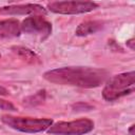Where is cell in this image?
<instances>
[{"label":"cell","mask_w":135,"mask_h":135,"mask_svg":"<svg viewBox=\"0 0 135 135\" xmlns=\"http://www.w3.org/2000/svg\"><path fill=\"white\" fill-rule=\"evenodd\" d=\"M108 77V71L90 66H63L50 70L43 74V78L49 82L83 89L97 88L105 82Z\"/></svg>","instance_id":"1"},{"label":"cell","mask_w":135,"mask_h":135,"mask_svg":"<svg viewBox=\"0 0 135 135\" xmlns=\"http://www.w3.org/2000/svg\"><path fill=\"white\" fill-rule=\"evenodd\" d=\"M135 73L134 71L121 73L113 76L107 81L102 90V97L107 101H115L134 92Z\"/></svg>","instance_id":"2"},{"label":"cell","mask_w":135,"mask_h":135,"mask_svg":"<svg viewBox=\"0 0 135 135\" xmlns=\"http://www.w3.org/2000/svg\"><path fill=\"white\" fill-rule=\"evenodd\" d=\"M1 121L9 128L23 132V133H39L47 130L53 120L50 118H31V117H17L12 115H3Z\"/></svg>","instance_id":"3"},{"label":"cell","mask_w":135,"mask_h":135,"mask_svg":"<svg viewBox=\"0 0 135 135\" xmlns=\"http://www.w3.org/2000/svg\"><path fill=\"white\" fill-rule=\"evenodd\" d=\"M94 129V122L89 118H79L73 121H59L53 123L47 133L51 135H83Z\"/></svg>","instance_id":"4"},{"label":"cell","mask_w":135,"mask_h":135,"mask_svg":"<svg viewBox=\"0 0 135 135\" xmlns=\"http://www.w3.org/2000/svg\"><path fill=\"white\" fill-rule=\"evenodd\" d=\"M98 7V4L91 1H55L47 4V8L55 14L77 15L89 13Z\"/></svg>","instance_id":"5"},{"label":"cell","mask_w":135,"mask_h":135,"mask_svg":"<svg viewBox=\"0 0 135 135\" xmlns=\"http://www.w3.org/2000/svg\"><path fill=\"white\" fill-rule=\"evenodd\" d=\"M20 27H21V32L28 35L38 36L41 40L46 39L52 33L51 22H49L42 16L39 15H34L25 18L21 22Z\"/></svg>","instance_id":"6"},{"label":"cell","mask_w":135,"mask_h":135,"mask_svg":"<svg viewBox=\"0 0 135 135\" xmlns=\"http://www.w3.org/2000/svg\"><path fill=\"white\" fill-rule=\"evenodd\" d=\"M0 14L4 15H39L46 14L45 8L42 5L27 3V4H14L0 7Z\"/></svg>","instance_id":"7"},{"label":"cell","mask_w":135,"mask_h":135,"mask_svg":"<svg viewBox=\"0 0 135 135\" xmlns=\"http://www.w3.org/2000/svg\"><path fill=\"white\" fill-rule=\"evenodd\" d=\"M20 33L21 27L17 19H6L0 21V38L18 37Z\"/></svg>","instance_id":"8"},{"label":"cell","mask_w":135,"mask_h":135,"mask_svg":"<svg viewBox=\"0 0 135 135\" xmlns=\"http://www.w3.org/2000/svg\"><path fill=\"white\" fill-rule=\"evenodd\" d=\"M103 27H104L103 21H101V20H89V21H84V22L80 23L77 26L75 34H76V36L84 37V36L95 34V33L101 31Z\"/></svg>","instance_id":"9"},{"label":"cell","mask_w":135,"mask_h":135,"mask_svg":"<svg viewBox=\"0 0 135 135\" xmlns=\"http://www.w3.org/2000/svg\"><path fill=\"white\" fill-rule=\"evenodd\" d=\"M19 57H21L22 59H25L26 61L30 62H36L39 61V57L30 49L24 47V46H14L12 49Z\"/></svg>","instance_id":"10"},{"label":"cell","mask_w":135,"mask_h":135,"mask_svg":"<svg viewBox=\"0 0 135 135\" xmlns=\"http://www.w3.org/2000/svg\"><path fill=\"white\" fill-rule=\"evenodd\" d=\"M45 100V90H40L34 95H31L23 100V104L25 107H36L41 104Z\"/></svg>","instance_id":"11"},{"label":"cell","mask_w":135,"mask_h":135,"mask_svg":"<svg viewBox=\"0 0 135 135\" xmlns=\"http://www.w3.org/2000/svg\"><path fill=\"white\" fill-rule=\"evenodd\" d=\"M0 109L3 111H11V112L17 111V108L12 102L4 100V99H1V98H0Z\"/></svg>","instance_id":"12"},{"label":"cell","mask_w":135,"mask_h":135,"mask_svg":"<svg viewBox=\"0 0 135 135\" xmlns=\"http://www.w3.org/2000/svg\"><path fill=\"white\" fill-rule=\"evenodd\" d=\"M134 44H135V42H134V39H133V38H131V39H129V40L127 41V46L130 47L132 51H134V49H135Z\"/></svg>","instance_id":"13"},{"label":"cell","mask_w":135,"mask_h":135,"mask_svg":"<svg viewBox=\"0 0 135 135\" xmlns=\"http://www.w3.org/2000/svg\"><path fill=\"white\" fill-rule=\"evenodd\" d=\"M0 95L6 96V95H8V91H7L5 88H3V86H0Z\"/></svg>","instance_id":"14"},{"label":"cell","mask_w":135,"mask_h":135,"mask_svg":"<svg viewBox=\"0 0 135 135\" xmlns=\"http://www.w3.org/2000/svg\"><path fill=\"white\" fill-rule=\"evenodd\" d=\"M134 128H135L134 124H132V126L130 127V129H129V133H130V135H134Z\"/></svg>","instance_id":"15"},{"label":"cell","mask_w":135,"mask_h":135,"mask_svg":"<svg viewBox=\"0 0 135 135\" xmlns=\"http://www.w3.org/2000/svg\"><path fill=\"white\" fill-rule=\"evenodd\" d=\"M0 56H1V55H0Z\"/></svg>","instance_id":"16"}]
</instances>
